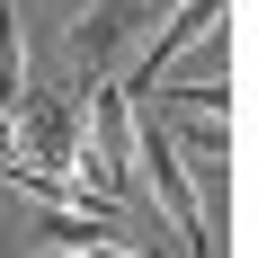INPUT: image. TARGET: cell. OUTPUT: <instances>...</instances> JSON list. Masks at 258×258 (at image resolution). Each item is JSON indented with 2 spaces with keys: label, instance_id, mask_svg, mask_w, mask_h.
Here are the masks:
<instances>
[{
  "label": "cell",
  "instance_id": "6da1fadb",
  "mask_svg": "<svg viewBox=\"0 0 258 258\" xmlns=\"http://www.w3.org/2000/svg\"><path fill=\"white\" fill-rule=\"evenodd\" d=\"M134 178L169 205V232H178L187 249L214 240V232H205V205H196V178H187V152L169 143V125H143V116H134Z\"/></svg>",
  "mask_w": 258,
  "mask_h": 258
},
{
  "label": "cell",
  "instance_id": "7a4b0ae2",
  "mask_svg": "<svg viewBox=\"0 0 258 258\" xmlns=\"http://www.w3.org/2000/svg\"><path fill=\"white\" fill-rule=\"evenodd\" d=\"M134 45H143V9H134V0H98V9H80V18L62 27V62H72L80 80H116Z\"/></svg>",
  "mask_w": 258,
  "mask_h": 258
},
{
  "label": "cell",
  "instance_id": "3957f363",
  "mask_svg": "<svg viewBox=\"0 0 258 258\" xmlns=\"http://www.w3.org/2000/svg\"><path fill=\"white\" fill-rule=\"evenodd\" d=\"M9 116H18V152L27 160H45V169H72L80 160V98L72 89H27Z\"/></svg>",
  "mask_w": 258,
  "mask_h": 258
},
{
  "label": "cell",
  "instance_id": "277c9868",
  "mask_svg": "<svg viewBox=\"0 0 258 258\" xmlns=\"http://www.w3.org/2000/svg\"><path fill=\"white\" fill-rule=\"evenodd\" d=\"M223 9H232V0H187L178 18L152 36V45H134V53H125V72H116V80H125V89H152V80L169 72V62H178L196 36H214V27H223Z\"/></svg>",
  "mask_w": 258,
  "mask_h": 258
},
{
  "label": "cell",
  "instance_id": "5b68a950",
  "mask_svg": "<svg viewBox=\"0 0 258 258\" xmlns=\"http://www.w3.org/2000/svg\"><path fill=\"white\" fill-rule=\"evenodd\" d=\"M178 125H169V143H178L187 160H232L240 134H232V107H169Z\"/></svg>",
  "mask_w": 258,
  "mask_h": 258
},
{
  "label": "cell",
  "instance_id": "8992f818",
  "mask_svg": "<svg viewBox=\"0 0 258 258\" xmlns=\"http://www.w3.org/2000/svg\"><path fill=\"white\" fill-rule=\"evenodd\" d=\"M27 98V36H18V9L0 0V107Z\"/></svg>",
  "mask_w": 258,
  "mask_h": 258
},
{
  "label": "cell",
  "instance_id": "52a82bcc",
  "mask_svg": "<svg viewBox=\"0 0 258 258\" xmlns=\"http://www.w3.org/2000/svg\"><path fill=\"white\" fill-rule=\"evenodd\" d=\"M160 89V80H152ZM160 107H232V80L223 72H196V80H169V89H160Z\"/></svg>",
  "mask_w": 258,
  "mask_h": 258
},
{
  "label": "cell",
  "instance_id": "ba28073f",
  "mask_svg": "<svg viewBox=\"0 0 258 258\" xmlns=\"http://www.w3.org/2000/svg\"><path fill=\"white\" fill-rule=\"evenodd\" d=\"M9 160H18V116L0 107V169H9Z\"/></svg>",
  "mask_w": 258,
  "mask_h": 258
}]
</instances>
